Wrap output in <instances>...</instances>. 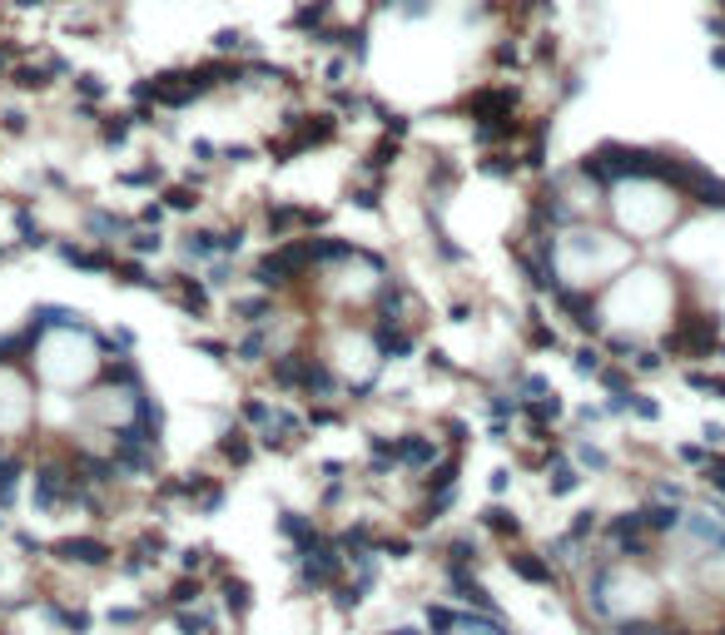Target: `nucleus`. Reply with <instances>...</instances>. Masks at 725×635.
<instances>
[{"instance_id":"1","label":"nucleus","mask_w":725,"mask_h":635,"mask_svg":"<svg viewBox=\"0 0 725 635\" xmlns=\"http://www.w3.org/2000/svg\"><path fill=\"white\" fill-rule=\"evenodd\" d=\"M149 452L154 402L110 333L45 313L0 338V502H90Z\"/></svg>"},{"instance_id":"2","label":"nucleus","mask_w":725,"mask_h":635,"mask_svg":"<svg viewBox=\"0 0 725 635\" xmlns=\"http://www.w3.org/2000/svg\"><path fill=\"white\" fill-rule=\"evenodd\" d=\"M388 635H507L502 626H492L487 616H472V611H428L418 626H403V631H388Z\"/></svg>"}]
</instances>
